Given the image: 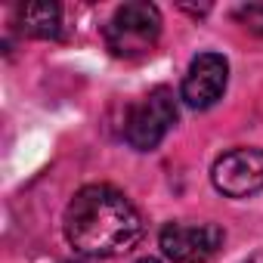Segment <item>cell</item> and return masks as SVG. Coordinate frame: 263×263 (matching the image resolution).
<instances>
[{
	"instance_id": "obj_1",
	"label": "cell",
	"mask_w": 263,
	"mask_h": 263,
	"mask_svg": "<svg viewBox=\"0 0 263 263\" xmlns=\"http://www.w3.org/2000/svg\"><path fill=\"white\" fill-rule=\"evenodd\" d=\"M65 238L81 257H118L143 238V217L124 192L93 183L65 208Z\"/></svg>"
},
{
	"instance_id": "obj_2",
	"label": "cell",
	"mask_w": 263,
	"mask_h": 263,
	"mask_svg": "<svg viewBox=\"0 0 263 263\" xmlns=\"http://www.w3.org/2000/svg\"><path fill=\"white\" fill-rule=\"evenodd\" d=\"M102 37L115 59H143L161 37V13L155 4H143V0L124 4L108 19Z\"/></svg>"
},
{
	"instance_id": "obj_3",
	"label": "cell",
	"mask_w": 263,
	"mask_h": 263,
	"mask_svg": "<svg viewBox=\"0 0 263 263\" xmlns=\"http://www.w3.org/2000/svg\"><path fill=\"white\" fill-rule=\"evenodd\" d=\"M177 124V96L171 87L149 90L124 118V140L137 152H152Z\"/></svg>"
},
{
	"instance_id": "obj_4",
	"label": "cell",
	"mask_w": 263,
	"mask_h": 263,
	"mask_svg": "<svg viewBox=\"0 0 263 263\" xmlns=\"http://www.w3.org/2000/svg\"><path fill=\"white\" fill-rule=\"evenodd\" d=\"M223 241L226 235L217 223H189V220L167 223L158 235L164 257L174 263H211L223 251Z\"/></svg>"
},
{
	"instance_id": "obj_5",
	"label": "cell",
	"mask_w": 263,
	"mask_h": 263,
	"mask_svg": "<svg viewBox=\"0 0 263 263\" xmlns=\"http://www.w3.org/2000/svg\"><path fill=\"white\" fill-rule=\"evenodd\" d=\"M214 186L226 198H248L263 189V149H232L214 161Z\"/></svg>"
},
{
	"instance_id": "obj_6",
	"label": "cell",
	"mask_w": 263,
	"mask_h": 263,
	"mask_svg": "<svg viewBox=\"0 0 263 263\" xmlns=\"http://www.w3.org/2000/svg\"><path fill=\"white\" fill-rule=\"evenodd\" d=\"M226 81H229V62L220 53H198L189 62L180 96L189 108H211L223 96Z\"/></svg>"
},
{
	"instance_id": "obj_7",
	"label": "cell",
	"mask_w": 263,
	"mask_h": 263,
	"mask_svg": "<svg viewBox=\"0 0 263 263\" xmlns=\"http://www.w3.org/2000/svg\"><path fill=\"white\" fill-rule=\"evenodd\" d=\"M16 28L28 37H59L62 34V13L56 4H25L16 10Z\"/></svg>"
},
{
	"instance_id": "obj_8",
	"label": "cell",
	"mask_w": 263,
	"mask_h": 263,
	"mask_svg": "<svg viewBox=\"0 0 263 263\" xmlns=\"http://www.w3.org/2000/svg\"><path fill=\"white\" fill-rule=\"evenodd\" d=\"M235 19H238L251 34H260V37H263V4L238 7V10H235Z\"/></svg>"
},
{
	"instance_id": "obj_9",
	"label": "cell",
	"mask_w": 263,
	"mask_h": 263,
	"mask_svg": "<svg viewBox=\"0 0 263 263\" xmlns=\"http://www.w3.org/2000/svg\"><path fill=\"white\" fill-rule=\"evenodd\" d=\"M248 263H263V251H257V254H254V257H251Z\"/></svg>"
},
{
	"instance_id": "obj_10",
	"label": "cell",
	"mask_w": 263,
	"mask_h": 263,
	"mask_svg": "<svg viewBox=\"0 0 263 263\" xmlns=\"http://www.w3.org/2000/svg\"><path fill=\"white\" fill-rule=\"evenodd\" d=\"M137 263H161V260H155V257H143V260H137Z\"/></svg>"
},
{
	"instance_id": "obj_11",
	"label": "cell",
	"mask_w": 263,
	"mask_h": 263,
	"mask_svg": "<svg viewBox=\"0 0 263 263\" xmlns=\"http://www.w3.org/2000/svg\"><path fill=\"white\" fill-rule=\"evenodd\" d=\"M68 263H90V260H84V257H81V260H68Z\"/></svg>"
}]
</instances>
